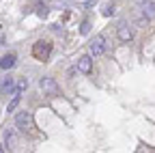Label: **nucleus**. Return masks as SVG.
I'll use <instances>...</instances> for the list:
<instances>
[{
	"label": "nucleus",
	"instance_id": "11",
	"mask_svg": "<svg viewBox=\"0 0 155 153\" xmlns=\"http://www.w3.org/2000/svg\"><path fill=\"white\" fill-rule=\"evenodd\" d=\"M26 88H28V80H26V78H22V80L17 82V86H15V95H19L22 91H26Z\"/></svg>",
	"mask_w": 155,
	"mask_h": 153
},
{
	"label": "nucleus",
	"instance_id": "4",
	"mask_svg": "<svg viewBox=\"0 0 155 153\" xmlns=\"http://www.w3.org/2000/svg\"><path fill=\"white\" fill-rule=\"evenodd\" d=\"M116 35H119V39H121L123 43H129V41L134 39V30H131V26H129L127 22H121V24H119Z\"/></svg>",
	"mask_w": 155,
	"mask_h": 153
},
{
	"label": "nucleus",
	"instance_id": "12",
	"mask_svg": "<svg viewBox=\"0 0 155 153\" xmlns=\"http://www.w3.org/2000/svg\"><path fill=\"white\" fill-rule=\"evenodd\" d=\"M17 104H19V95H13V101L9 104V108H7V110H9V112H13V110L17 108Z\"/></svg>",
	"mask_w": 155,
	"mask_h": 153
},
{
	"label": "nucleus",
	"instance_id": "13",
	"mask_svg": "<svg viewBox=\"0 0 155 153\" xmlns=\"http://www.w3.org/2000/svg\"><path fill=\"white\" fill-rule=\"evenodd\" d=\"M114 11H116V7H114V5H106V9H104V15H106V17H110Z\"/></svg>",
	"mask_w": 155,
	"mask_h": 153
},
{
	"label": "nucleus",
	"instance_id": "9",
	"mask_svg": "<svg viewBox=\"0 0 155 153\" xmlns=\"http://www.w3.org/2000/svg\"><path fill=\"white\" fill-rule=\"evenodd\" d=\"M78 69H80L82 73H91V69H93V61H91V56H82V58L78 61Z\"/></svg>",
	"mask_w": 155,
	"mask_h": 153
},
{
	"label": "nucleus",
	"instance_id": "2",
	"mask_svg": "<svg viewBox=\"0 0 155 153\" xmlns=\"http://www.w3.org/2000/svg\"><path fill=\"white\" fill-rule=\"evenodd\" d=\"M39 88H41L45 95H50V97H56L58 93H61V86H58V82L54 80V78H41L39 80Z\"/></svg>",
	"mask_w": 155,
	"mask_h": 153
},
{
	"label": "nucleus",
	"instance_id": "7",
	"mask_svg": "<svg viewBox=\"0 0 155 153\" xmlns=\"http://www.w3.org/2000/svg\"><path fill=\"white\" fill-rule=\"evenodd\" d=\"M5 145L9 149H15L17 147V134H15V129H7L5 131Z\"/></svg>",
	"mask_w": 155,
	"mask_h": 153
},
{
	"label": "nucleus",
	"instance_id": "1",
	"mask_svg": "<svg viewBox=\"0 0 155 153\" xmlns=\"http://www.w3.org/2000/svg\"><path fill=\"white\" fill-rule=\"evenodd\" d=\"M50 54H52V43L50 41H37L35 45H32V56L37 61H48L50 58Z\"/></svg>",
	"mask_w": 155,
	"mask_h": 153
},
{
	"label": "nucleus",
	"instance_id": "6",
	"mask_svg": "<svg viewBox=\"0 0 155 153\" xmlns=\"http://www.w3.org/2000/svg\"><path fill=\"white\" fill-rule=\"evenodd\" d=\"M104 50H106V45H104V37H95L93 43H91V54H93V56H101Z\"/></svg>",
	"mask_w": 155,
	"mask_h": 153
},
{
	"label": "nucleus",
	"instance_id": "14",
	"mask_svg": "<svg viewBox=\"0 0 155 153\" xmlns=\"http://www.w3.org/2000/svg\"><path fill=\"white\" fill-rule=\"evenodd\" d=\"M88 30H91V22H84V24H82V35H86Z\"/></svg>",
	"mask_w": 155,
	"mask_h": 153
},
{
	"label": "nucleus",
	"instance_id": "10",
	"mask_svg": "<svg viewBox=\"0 0 155 153\" xmlns=\"http://www.w3.org/2000/svg\"><path fill=\"white\" fill-rule=\"evenodd\" d=\"M2 95H15V80L13 78H7L2 82Z\"/></svg>",
	"mask_w": 155,
	"mask_h": 153
},
{
	"label": "nucleus",
	"instance_id": "3",
	"mask_svg": "<svg viewBox=\"0 0 155 153\" xmlns=\"http://www.w3.org/2000/svg\"><path fill=\"white\" fill-rule=\"evenodd\" d=\"M15 125H17V129H28V127L32 125V114L26 112V110L17 112V114H15Z\"/></svg>",
	"mask_w": 155,
	"mask_h": 153
},
{
	"label": "nucleus",
	"instance_id": "8",
	"mask_svg": "<svg viewBox=\"0 0 155 153\" xmlns=\"http://www.w3.org/2000/svg\"><path fill=\"white\" fill-rule=\"evenodd\" d=\"M15 61H17L15 54H5L2 58H0V67H2V69H13L15 67Z\"/></svg>",
	"mask_w": 155,
	"mask_h": 153
},
{
	"label": "nucleus",
	"instance_id": "5",
	"mask_svg": "<svg viewBox=\"0 0 155 153\" xmlns=\"http://www.w3.org/2000/svg\"><path fill=\"white\" fill-rule=\"evenodd\" d=\"M138 5H140V13L142 15H147L149 20L155 17V0H138Z\"/></svg>",
	"mask_w": 155,
	"mask_h": 153
},
{
	"label": "nucleus",
	"instance_id": "15",
	"mask_svg": "<svg viewBox=\"0 0 155 153\" xmlns=\"http://www.w3.org/2000/svg\"><path fill=\"white\" fill-rule=\"evenodd\" d=\"M0 153H5V149H2V147H0Z\"/></svg>",
	"mask_w": 155,
	"mask_h": 153
}]
</instances>
